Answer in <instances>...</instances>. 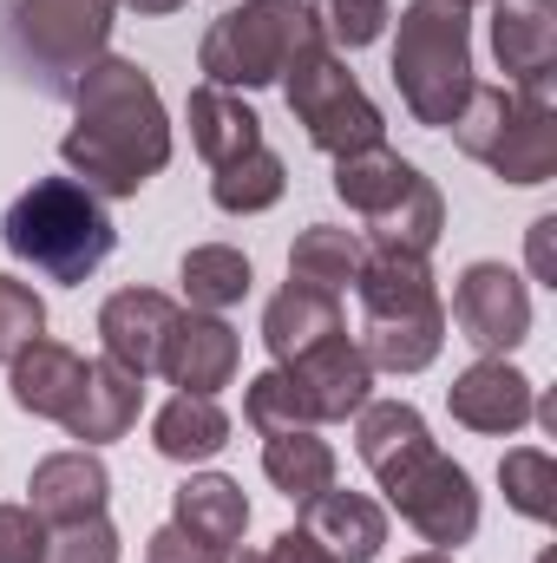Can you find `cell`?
<instances>
[{
    "mask_svg": "<svg viewBox=\"0 0 557 563\" xmlns=\"http://www.w3.org/2000/svg\"><path fill=\"white\" fill-rule=\"evenodd\" d=\"M492 59L505 86L557 79V0H492Z\"/></svg>",
    "mask_w": 557,
    "mask_h": 563,
    "instance_id": "2e32d148",
    "label": "cell"
},
{
    "mask_svg": "<svg viewBox=\"0 0 557 563\" xmlns=\"http://www.w3.org/2000/svg\"><path fill=\"white\" fill-rule=\"evenodd\" d=\"M459 7H466V13H472V7H492V0H459Z\"/></svg>",
    "mask_w": 557,
    "mask_h": 563,
    "instance_id": "7bdbcfd3",
    "label": "cell"
},
{
    "mask_svg": "<svg viewBox=\"0 0 557 563\" xmlns=\"http://www.w3.org/2000/svg\"><path fill=\"white\" fill-rule=\"evenodd\" d=\"M308 518V531H315V544L328 551L335 563H374L381 558V544H387V511L368 498V492H321V498H308L302 505Z\"/></svg>",
    "mask_w": 557,
    "mask_h": 563,
    "instance_id": "7402d4cb",
    "label": "cell"
},
{
    "mask_svg": "<svg viewBox=\"0 0 557 563\" xmlns=\"http://www.w3.org/2000/svg\"><path fill=\"white\" fill-rule=\"evenodd\" d=\"M243 367V341L223 314H204V308H177L171 334H164V354H157V374L177 387V394H223Z\"/></svg>",
    "mask_w": 557,
    "mask_h": 563,
    "instance_id": "8fae6325",
    "label": "cell"
},
{
    "mask_svg": "<svg viewBox=\"0 0 557 563\" xmlns=\"http://www.w3.org/2000/svg\"><path fill=\"white\" fill-rule=\"evenodd\" d=\"M112 26H119V0H13L7 7V33L20 59L53 92H73V79L106 53Z\"/></svg>",
    "mask_w": 557,
    "mask_h": 563,
    "instance_id": "ba28073f",
    "label": "cell"
},
{
    "mask_svg": "<svg viewBox=\"0 0 557 563\" xmlns=\"http://www.w3.org/2000/svg\"><path fill=\"white\" fill-rule=\"evenodd\" d=\"M282 374L295 380V394H302V407H308V420H315V426L354 420V413L374 400V367H368V354H361L348 334H335V341L308 347V354H302V361H288Z\"/></svg>",
    "mask_w": 557,
    "mask_h": 563,
    "instance_id": "4fadbf2b",
    "label": "cell"
},
{
    "mask_svg": "<svg viewBox=\"0 0 557 563\" xmlns=\"http://www.w3.org/2000/svg\"><path fill=\"white\" fill-rule=\"evenodd\" d=\"M263 478L276 485L288 505H308V498H321V492L335 485V445H328L315 426H302V432H270V439H263Z\"/></svg>",
    "mask_w": 557,
    "mask_h": 563,
    "instance_id": "4316f807",
    "label": "cell"
},
{
    "mask_svg": "<svg viewBox=\"0 0 557 563\" xmlns=\"http://www.w3.org/2000/svg\"><path fill=\"white\" fill-rule=\"evenodd\" d=\"M230 551H210V544H197V538H184L177 525H164V531H151V544H144V563H223Z\"/></svg>",
    "mask_w": 557,
    "mask_h": 563,
    "instance_id": "8d00e7d4",
    "label": "cell"
},
{
    "mask_svg": "<svg viewBox=\"0 0 557 563\" xmlns=\"http://www.w3.org/2000/svg\"><path fill=\"white\" fill-rule=\"evenodd\" d=\"M79 387H86V361H79L66 341H53V334L26 341V347L7 361V394H13V407L33 413V420H66L73 400H79Z\"/></svg>",
    "mask_w": 557,
    "mask_h": 563,
    "instance_id": "e0dca14e",
    "label": "cell"
},
{
    "mask_svg": "<svg viewBox=\"0 0 557 563\" xmlns=\"http://www.w3.org/2000/svg\"><path fill=\"white\" fill-rule=\"evenodd\" d=\"M230 413H223V400L217 394H177V400H164L157 407V420H151V445H157V459H171V465H204V459H217L223 445H230Z\"/></svg>",
    "mask_w": 557,
    "mask_h": 563,
    "instance_id": "d4e9b609",
    "label": "cell"
},
{
    "mask_svg": "<svg viewBox=\"0 0 557 563\" xmlns=\"http://www.w3.org/2000/svg\"><path fill=\"white\" fill-rule=\"evenodd\" d=\"M387 505L414 525L433 551H459V544H472V531H479V485H472V472H466L459 459H446L439 445L387 485Z\"/></svg>",
    "mask_w": 557,
    "mask_h": 563,
    "instance_id": "9c48e42d",
    "label": "cell"
},
{
    "mask_svg": "<svg viewBox=\"0 0 557 563\" xmlns=\"http://www.w3.org/2000/svg\"><path fill=\"white\" fill-rule=\"evenodd\" d=\"M139 407H144V380L139 374H125V367H112V361H86V387H79V400H73V413H66V432L79 439V445H112V439H125L132 426H139Z\"/></svg>",
    "mask_w": 557,
    "mask_h": 563,
    "instance_id": "44dd1931",
    "label": "cell"
},
{
    "mask_svg": "<svg viewBox=\"0 0 557 563\" xmlns=\"http://www.w3.org/2000/svg\"><path fill=\"white\" fill-rule=\"evenodd\" d=\"M177 282H184V301H190V308L223 314V308H237V301L250 295L256 269H250V256L230 250V243H197V250H184Z\"/></svg>",
    "mask_w": 557,
    "mask_h": 563,
    "instance_id": "f1b7e54d",
    "label": "cell"
},
{
    "mask_svg": "<svg viewBox=\"0 0 557 563\" xmlns=\"http://www.w3.org/2000/svg\"><path fill=\"white\" fill-rule=\"evenodd\" d=\"M354 295H361V314H426V308H446L439 282H433V263L414 256V250H368L361 276H354Z\"/></svg>",
    "mask_w": 557,
    "mask_h": 563,
    "instance_id": "cb8c5ba5",
    "label": "cell"
},
{
    "mask_svg": "<svg viewBox=\"0 0 557 563\" xmlns=\"http://www.w3.org/2000/svg\"><path fill=\"white\" fill-rule=\"evenodd\" d=\"M499 485H505V505H512L518 518H532V525H551L557 518V465H551V452H538V445L505 452V459H499Z\"/></svg>",
    "mask_w": 557,
    "mask_h": 563,
    "instance_id": "4dcf8cb0",
    "label": "cell"
},
{
    "mask_svg": "<svg viewBox=\"0 0 557 563\" xmlns=\"http://www.w3.org/2000/svg\"><path fill=\"white\" fill-rule=\"evenodd\" d=\"M282 99H288L295 125L308 132V144L328 151V157H348V151L387 144V119H381V106L361 92V79L348 73V59H341L328 40H315V46H302V53L288 59V73H282Z\"/></svg>",
    "mask_w": 557,
    "mask_h": 563,
    "instance_id": "52a82bcc",
    "label": "cell"
},
{
    "mask_svg": "<svg viewBox=\"0 0 557 563\" xmlns=\"http://www.w3.org/2000/svg\"><path fill=\"white\" fill-rule=\"evenodd\" d=\"M112 498V472L92 445H73V452H46L26 478V511L53 531V525H79V518H99Z\"/></svg>",
    "mask_w": 557,
    "mask_h": 563,
    "instance_id": "5bb4252c",
    "label": "cell"
},
{
    "mask_svg": "<svg viewBox=\"0 0 557 563\" xmlns=\"http://www.w3.org/2000/svg\"><path fill=\"white\" fill-rule=\"evenodd\" d=\"M354 347L368 354L374 374H426L446 347V308L426 314H361Z\"/></svg>",
    "mask_w": 557,
    "mask_h": 563,
    "instance_id": "603a6c76",
    "label": "cell"
},
{
    "mask_svg": "<svg viewBox=\"0 0 557 563\" xmlns=\"http://www.w3.org/2000/svg\"><path fill=\"white\" fill-rule=\"evenodd\" d=\"M119 7H132L144 20H157V13H177V7H190V0H119Z\"/></svg>",
    "mask_w": 557,
    "mask_h": 563,
    "instance_id": "ab89813d",
    "label": "cell"
},
{
    "mask_svg": "<svg viewBox=\"0 0 557 563\" xmlns=\"http://www.w3.org/2000/svg\"><path fill=\"white\" fill-rule=\"evenodd\" d=\"M46 558V525L26 505H0V563H40Z\"/></svg>",
    "mask_w": 557,
    "mask_h": 563,
    "instance_id": "d590c367",
    "label": "cell"
},
{
    "mask_svg": "<svg viewBox=\"0 0 557 563\" xmlns=\"http://www.w3.org/2000/svg\"><path fill=\"white\" fill-rule=\"evenodd\" d=\"M407 563H452V551H419V558H407Z\"/></svg>",
    "mask_w": 557,
    "mask_h": 563,
    "instance_id": "60d3db41",
    "label": "cell"
},
{
    "mask_svg": "<svg viewBox=\"0 0 557 563\" xmlns=\"http://www.w3.org/2000/svg\"><path fill=\"white\" fill-rule=\"evenodd\" d=\"M243 426L270 439V432H302V426H315V420H308V407H302L295 380H288L282 367H263V374L243 387Z\"/></svg>",
    "mask_w": 557,
    "mask_h": 563,
    "instance_id": "1f68e13d",
    "label": "cell"
},
{
    "mask_svg": "<svg viewBox=\"0 0 557 563\" xmlns=\"http://www.w3.org/2000/svg\"><path fill=\"white\" fill-rule=\"evenodd\" d=\"M0 243L13 263H26L33 276L59 282V288H79L92 282L112 250H119V230H112V210L99 190H86L79 177H33L7 217H0Z\"/></svg>",
    "mask_w": 557,
    "mask_h": 563,
    "instance_id": "7a4b0ae2",
    "label": "cell"
},
{
    "mask_svg": "<svg viewBox=\"0 0 557 563\" xmlns=\"http://www.w3.org/2000/svg\"><path fill=\"white\" fill-rule=\"evenodd\" d=\"M361 256H368L361 230H341V223H308V230L288 243V282H308V288L341 295V288H354V276H361Z\"/></svg>",
    "mask_w": 557,
    "mask_h": 563,
    "instance_id": "83f0119b",
    "label": "cell"
},
{
    "mask_svg": "<svg viewBox=\"0 0 557 563\" xmlns=\"http://www.w3.org/2000/svg\"><path fill=\"white\" fill-rule=\"evenodd\" d=\"M223 563H263V551H230Z\"/></svg>",
    "mask_w": 557,
    "mask_h": 563,
    "instance_id": "b9f144b4",
    "label": "cell"
},
{
    "mask_svg": "<svg viewBox=\"0 0 557 563\" xmlns=\"http://www.w3.org/2000/svg\"><path fill=\"white\" fill-rule=\"evenodd\" d=\"M315 40H321V26H315L308 0H243L210 20V33L197 46V73H204V86L256 92V86H276L288 59Z\"/></svg>",
    "mask_w": 557,
    "mask_h": 563,
    "instance_id": "8992f818",
    "label": "cell"
},
{
    "mask_svg": "<svg viewBox=\"0 0 557 563\" xmlns=\"http://www.w3.org/2000/svg\"><path fill=\"white\" fill-rule=\"evenodd\" d=\"M459 151L485 170H499L518 190H538L557 177V79L538 86H472L459 119L446 125Z\"/></svg>",
    "mask_w": 557,
    "mask_h": 563,
    "instance_id": "3957f363",
    "label": "cell"
},
{
    "mask_svg": "<svg viewBox=\"0 0 557 563\" xmlns=\"http://www.w3.org/2000/svg\"><path fill=\"white\" fill-rule=\"evenodd\" d=\"M525 256H532V276L545 282V288H557V217H538V223H532Z\"/></svg>",
    "mask_w": 557,
    "mask_h": 563,
    "instance_id": "74e56055",
    "label": "cell"
},
{
    "mask_svg": "<svg viewBox=\"0 0 557 563\" xmlns=\"http://www.w3.org/2000/svg\"><path fill=\"white\" fill-rule=\"evenodd\" d=\"M308 7H315L321 40H328V46H341V53L374 46V40L387 33V20H394V7H387V0H308Z\"/></svg>",
    "mask_w": 557,
    "mask_h": 563,
    "instance_id": "d6a6232c",
    "label": "cell"
},
{
    "mask_svg": "<svg viewBox=\"0 0 557 563\" xmlns=\"http://www.w3.org/2000/svg\"><path fill=\"white\" fill-rule=\"evenodd\" d=\"M40 563H119V531H112V518L99 511V518H79V525H53Z\"/></svg>",
    "mask_w": 557,
    "mask_h": 563,
    "instance_id": "836d02e7",
    "label": "cell"
},
{
    "mask_svg": "<svg viewBox=\"0 0 557 563\" xmlns=\"http://www.w3.org/2000/svg\"><path fill=\"white\" fill-rule=\"evenodd\" d=\"M335 334H348V328H341V295H328V288L282 282L276 295H270V308H263V347H270L276 367L302 361L308 347H321Z\"/></svg>",
    "mask_w": 557,
    "mask_h": 563,
    "instance_id": "ac0fdd59",
    "label": "cell"
},
{
    "mask_svg": "<svg viewBox=\"0 0 557 563\" xmlns=\"http://www.w3.org/2000/svg\"><path fill=\"white\" fill-rule=\"evenodd\" d=\"M354 452H361V465L374 472V485L387 492L407 465H419V459L433 452V432L419 420V407H407V400H368V407L354 413Z\"/></svg>",
    "mask_w": 557,
    "mask_h": 563,
    "instance_id": "ffe728a7",
    "label": "cell"
},
{
    "mask_svg": "<svg viewBox=\"0 0 557 563\" xmlns=\"http://www.w3.org/2000/svg\"><path fill=\"white\" fill-rule=\"evenodd\" d=\"M171 321H177V301H171L164 288H119V295H106V308H99L106 361L125 367V374H139V380H151Z\"/></svg>",
    "mask_w": 557,
    "mask_h": 563,
    "instance_id": "9a60e30c",
    "label": "cell"
},
{
    "mask_svg": "<svg viewBox=\"0 0 557 563\" xmlns=\"http://www.w3.org/2000/svg\"><path fill=\"white\" fill-rule=\"evenodd\" d=\"M532 400L538 387L505 361V354H479L452 387H446V407L466 432H485V439H512L532 426Z\"/></svg>",
    "mask_w": 557,
    "mask_h": 563,
    "instance_id": "7c38bea8",
    "label": "cell"
},
{
    "mask_svg": "<svg viewBox=\"0 0 557 563\" xmlns=\"http://www.w3.org/2000/svg\"><path fill=\"white\" fill-rule=\"evenodd\" d=\"M46 334V301L26 288V282L0 276V361H13L26 341Z\"/></svg>",
    "mask_w": 557,
    "mask_h": 563,
    "instance_id": "e575fe53",
    "label": "cell"
},
{
    "mask_svg": "<svg viewBox=\"0 0 557 563\" xmlns=\"http://www.w3.org/2000/svg\"><path fill=\"white\" fill-rule=\"evenodd\" d=\"M171 525H177L184 538L210 544V551H237L243 531H250V498H243V485L223 478V472H190V478L171 492Z\"/></svg>",
    "mask_w": 557,
    "mask_h": 563,
    "instance_id": "d6986e66",
    "label": "cell"
},
{
    "mask_svg": "<svg viewBox=\"0 0 557 563\" xmlns=\"http://www.w3.org/2000/svg\"><path fill=\"white\" fill-rule=\"evenodd\" d=\"M73 132L59 139L66 170L99 197H139L171 164V119L157 99V79L139 59L99 53L73 79Z\"/></svg>",
    "mask_w": 557,
    "mask_h": 563,
    "instance_id": "6da1fadb",
    "label": "cell"
},
{
    "mask_svg": "<svg viewBox=\"0 0 557 563\" xmlns=\"http://www.w3.org/2000/svg\"><path fill=\"white\" fill-rule=\"evenodd\" d=\"M335 197L368 223L361 230L368 250L433 256V243L446 236V197H439V184L419 177V164H407L387 144H368V151L335 157Z\"/></svg>",
    "mask_w": 557,
    "mask_h": 563,
    "instance_id": "277c9868",
    "label": "cell"
},
{
    "mask_svg": "<svg viewBox=\"0 0 557 563\" xmlns=\"http://www.w3.org/2000/svg\"><path fill=\"white\" fill-rule=\"evenodd\" d=\"M263 563H335V558L315 544V531H308V525H295V531H282L276 544L263 551Z\"/></svg>",
    "mask_w": 557,
    "mask_h": 563,
    "instance_id": "f35d334b",
    "label": "cell"
},
{
    "mask_svg": "<svg viewBox=\"0 0 557 563\" xmlns=\"http://www.w3.org/2000/svg\"><path fill=\"white\" fill-rule=\"evenodd\" d=\"M452 321L479 354H512L532 334V282L505 263H472L452 282Z\"/></svg>",
    "mask_w": 557,
    "mask_h": 563,
    "instance_id": "30bf717a",
    "label": "cell"
},
{
    "mask_svg": "<svg viewBox=\"0 0 557 563\" xmlns=\"http://www.w3.org/2000/svg\"><path fill=\"white\" fill-rule=\"evenodd\" d=\"M282 190H288V164H282L270 144H256V151L217 164V177H210V203L230 210V217H263V210H276Z\"/></svg>",
    "mask_w": 557,
    "mask_h": 563,
    "instance_id": "f546056e",
    "label": "cell"
},
{
    "mask_svg": "<svg viewBox=\"0 0 557 563\" xmlns=\"http://www.w3.org/2000/svg\"><path fill=\"white\" fill-rule=\"evenodd\" d=\"M394 86L414 125L446 132L466 106L472 79V13L459 0H407L394 33Z\"/></svg>",
    "mask_w": 557,
    "mask_h": 563,
    "instance_id": "5b68a950",
    "label": "cell"
},
{
    "mask_svg": "<svg viewBox=\"0 0 557 563\" xmlns=\"http://www.w3.org/2000/svg\"><path fill=\"white\" fill-rule=\"evenodd\" d=\"M184 119H190V144H197V157L210 170L263 144V119L243 106V92H223V86H190Z\"/></svg>",
    "mask_w": 557,
    "mask_h": 563,
    "instance_id": "484cf974",
    "label": "cell"
}]
</instances>
